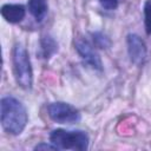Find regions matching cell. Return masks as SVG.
<instances>
[{"mask_svg":"<svg viewBox=\"0 0 151 151\" xmlns=\"http://www.w3.org/2000/svg\"><path fill=\"white\" fill-rule=\"evenodd\" d=\"M27 111L22 103L12 96L4 97L0 101V120L4 130L13 136L20 134L27 124Z\"/></svg>","mask_w":151,"mask_h":151,"instance_id":"1","label":"cell"},{"mask_svg":"<svg viewBox=\"0 0 151 151\" xmlns=\"http://www.w3.org/2000/svg\"><path fill=\"white\" fill-rule=\"evenodd\" d=\"M12 55L13 72L17 84L25 90H31L33 85V71L27 50L21 44H17Z\"/></svg>","mask_w":151,"mask_h":151,"instance_id":"2","label":"cell"},{"mask_svg":"<svg viewBox=\"0 0 151 151\" xmlns=\"http://www.w3.org/2000/svg\"><path fill=\"white\" fill-rule=\"evenodd\" d=\"M50 140L58 149L84 151L88 147V136L84 131H67L64 129L53 130Z\"/></svg>","mask_w":151,"mask_h":151,"instance_id":"3","label":"cell"},{"mask_svg":"<svg viewBox=\"0 0 151 151\" xmlns=\"http://www.w3.org/2000/svg\"><path fill=\"white\" fill-rule=\"evenodd\" d=\"M50 118L59 124H74L81 118L80 112L73 105L64 101H54L47 106Z\"/></svg>","mask_w":151,"mask_h":151,"instance_id":"4","label":"cell"},{"mask_svg":"<svg viewBox=\"0 0 151 151\" xmlns=\"http://www.w3.org/2000/svg\"><path fill=\"white\" fill-rule=\"evenodd\" d=\"M74 46L76 50L78 52V54L81 57V59L90 65L92 68L97 70V71H101L103 70V63L101 59L98 54V52L96 51V48L93 47V45L85 38H78L74 41Z\"/></svg>","mask_w":151,"mask_h":151,"instance_id":"5","label":"cell"},{"mask_svg":"<svg viewBox=\"0 0 151 151\" xmlns=\"http://www.w3.org/2000/svg\"><path fill=\"white\" fill-rule=\"evenodd\" d=\"M126 44H127V53L131 61L136 65L143 64L147 53V48L144 40L137 34H129L126 39Z\"/></svg>","mask_w":151,"mask_h":151,"instance_id":"6","label":"cell"},{"mask_svg":"<svg viewBox=\"0 0 151 151\" xmlns=\"http://www.w3.org/2000/svg\"><path fill=\"white\" fill-rule=\"evenodd\" d=\"M1 17L9 24H18L20 22L26 15L25 6L20 4H5L0 9Z\"/></svg>","mask_w":151,"mask_h":151,"instance_id":"7","label":"cell"},{"mask_svg":"<svg viewBox=\"0 0 151 151\" xmlns=\"http://www.w3.org/2000/svg\"><path fill=\"white\" fill-rule=\"evenodd\" d=\"M28 11L33 15V18L37 21H42L45 18L47 9H48V4L47 0H28Z\"/></svg>","mask_w":151,"mask_h":151,"instance_id":"8","label":"cell"},{"mask_svg":"<svg viewBox=\"0 0 151 151\" xmlns=\"http://www.w3.org/2000/svg\"><path fill=\"white\" fill-rule=\"evenodd\" d=\"M57 51L58 44L53 38L46 35L40 39V54L44 59H50Z\"/></svg>","mask_w":151,"mask_h":151,"instance_id":"9","label":"cell"},{"mask_svg":"<svg viewBox=\"0 0 151 151\" xmlns=\"http://www.w3.org/2000/svg\"><path fill=\"white\" fill-rule=\"evenodd\" d=\"M92 39L94 42V46L98 48H109L111 46V40L107 35H105L101 32H93L92 33Z\"/></svg>","mask_w":151,"mask_h":151,"instance_id":"10","label":"cell"},{"mask_svg":"<svg viewBox=\"0 0 151 151\" xmlns=\"http://www.w3.org/2000/svg\"><path fill=\"white\" fill-rule=\"evenodd\" d=\"M144 26L147 35H151V0H147L144 5Z\"/></svg>","mask_w":151,"mask_h":151,"instance_id":"11","label":"cell"},{"mask_svg":"<svg viewBox=\"0 0 151 151\" xmlns=\"http://www.w3.org/2000/svg\"><path fill=\"white\" fill-rule=\"evenodd\" d=\"M99 2L103 8L111 11V9H116L118 7L119 0H99Z\"/></svg>","mask_w":151,"mask_h":151,"instance_id":"12","label":"cell"},{"mask_svg":"<svg viewBox=\"0 0 151 151\" xmlns=\"http://www.w3.org/2000/svg\"><path fill=\"white\" fill-rule=\"evenodd\" d=\"M34 150H59L54 144H47V143H40L34 146Z\"/></svg>","mask_w":151,"mask_h":151,"instance_id":"13","label":"cell"}]
</instances>
